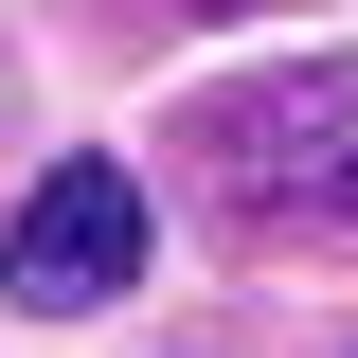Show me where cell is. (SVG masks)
<instances>
[{
    "mask_svg": "<svg viewBox=\"0 0 358 358\" xmlns=\"http://www.w3.org/2000/svg\"><path fill=\"white\" fill-rule=\"evenodd\" d=\"M143 287V179L126 162H54L0 215V305H126Z\"/></svg>",
    "mask_w": 358,
    "mask_h": 358,
    "instance_id": "obj_2",
    "label": "cell"
},
{
    "mask_svg": "<svg viewBox=\"0 0 358 358\" xmlns=\"http://www.w3.org/2000/svg\"><path fill=\"white\" fill-rule=\"evenodd\" d=\"M143 18H215V0H143Z\"/></svg>",
    "mask_w": 358,
    "mask_h": 358,
    "instance_id": "obj_3",
    "label": "cell"
},
{
    "mask_svg": "<svg viewBox=\"0 0 358 358\" xmlns=\"http://www.w3.org/2000/svg\"><path fill=\"white\" fill-rule=\"evenodd\" d=\"M0 108H18V54H0Z\"/></svg>",
    "mask_w": 358,
    "mask_h": 358,
    "instance_id": "obj_4",
    "label": "cell"
},
{
    "mask_svg": "<svg viewBox=\"0 0 358 358\" xmlns=\"http://www.w3.org/2000/svg\"><path fill=\"white\" fill-rule=\"evenodd\" d=\"M197 162H215V215L251 233V251L358 233V54H305V72L233 90L215 126H197Z\"/></svg>",
    "mask_w": 358,
    "mask_h": 358,
    "instance_id": "obj_1",
    "label": "cell"
}]
</instances>
